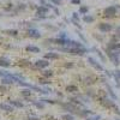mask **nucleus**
I'll list each match as a JSON object with an SVG mask.
<instances>
[{
	"mask_svg": "<svg viewBox=\"0 0 120 120\" xmlns=\"http://www.w3.org/2000/svg\"><path fill=\"white\" fill-rule=\"evenodd\" d=\"M59 52H63V53H67L70 55H77V56H83L85 55L89 49L86 47H83V48H75V47H67V46H61L58 48Z\"/></svg>",
	"mask_w": 120,
	"mask_h": 120,
	"instance_id": "f257e3e1",
	"label": "nucleus"
},
{
	"mask_svg": "<svg viewBox=\"0 0 120 120\" xmlns=\"http://www.w3.org/2000/svg\"><path fill=\"white\" fill-rule=\"evenodd\" d=\"M59 105H60V107H61L64 111H66L67 113H71L73 115H77L79 113V111H81V108H82L79 106L73 105L72 102H70V101H67V102H60Z\"/></svg>",
	"mask_w": 120,
	"mask_h": 120,
	"instance_id": "f03ea898",
	"label": "nucleus"
},
{
	"mask_svg": "<svg viewBox=\"0 0 120 120\" xmlns=\"http://www.w3.org/2000/svg\"><path fill=\"white\" fill-rule=\"evenodd\" d=\"M98 103L101 105L103 108L106 109H113V107L115 106V100H113L109 96H103V97H97Z\"/></svg>",
	"mask_w": 120,
	"mask_h": 120,
	"instance_id": "7ed1b4c3",
	"label": "nucleus"
},
{
	"mask_svg": "<svg viewBox=\"0 0 120 120\" xmlns=\"http://www.w3.org/2000/svg\"><path fill=\"white\" fill-rule=\"evenodd\" d=\"M49 13V8L46 6V5H40L37 6L36 8V12H35V16H36V19L41 21V19H47V15Z\"/></svg>",
	"mask_w": 120,
	"mask_h": 120,
	"instance_id": "20e7f679",
	"label": "nucleus"
},
{
	"mask_svg": "<svg viewBox=\"0 0 120 120\" xmlns=\"http://www.w3.org/2000/svg\"><path fill=\"white\" fill-rule=\"evenodd\" d=\"M105 49V53H106V56L108 58V60L111 61L115 67H118L119 66V64H120V59H119V55H116L113 51H111V49H108L107 47H105L103 48Z\"/></svg>",
	"mask_w": 120,
	"mask_h": 120,
	"instance_id": "39448f33",
	"label": "nucleus"
},
{
	"mask_svg": "<svg viewBox=\"0 0 120 120\" xmlns=\"http://www.w3.org/2000/svg\"><path fill=\"white\" fill-rule=\"evenodd\" d=\"M49 65H51V60H47V59H38L36 60V61L34 63V68L35 70H40V71H42V70L49 67Z\"/></svg>",
	"mask_w": 120,
	"mask_h": 120,
	"instance_id": "423d86ee",
	"label": "nucleus"
},
{
	"mask_svg": "<svg viewBox=\"0 0 120 120\" xmlns=\"http://www.w3.org/2000/svg\"><path fill=\"white\" fill-rule=\"evenodd\" d=\"M86 61L89 63V65L91 66V67H94V70H96L97 72H103V71H105V67H103L101 64H100L95 58L88 56V58H86Z\"/></svg>",
	"mask_w": 120,
	"mask_h": 120,
	"instance_id": "0eeeda50",
	"label": "nucleus"
},
{
	"mask_svg": "<svg viewBox=\"0 0 120 120\" xmlns=\"http://www.w3.org/2000/svg\"><path fill=\"white\" fill-rule=\"evenodd\" d=\"M97 28H98V31H100V33H102V34H109V33H111L112 30L114 29L113 24L107 23V22L100 23V24L97 25Z\"/></svg>",
	"mask_w": 120,
	"mask_h": 120,
	"instance_id": "6e6552de",
	"label": "nucleus"
},
{
	"mask_svg": "<svg viewBox=\"0 0 120 120\" xmlns=\"http://www.w3.org/2000/svg\"><path fill=\"white\" fill-rule=\"evenodd\" d=\"M116 13H118V10H116L115 6H108V7H106L103 10V17L108 18V19L109 18H114L116 16Z\"/></svg>",
	"mask_w": 120,
	"mask_h": 120,
	"instance_id": "1a4fd4ad",
	"label": "nucleus"
},
{
	"mask_svg": "<svg viewBox=\"0 0 120 120\" xmlns=\"http://www.w3.org/2000/svg\"><path fill=\"white\" fill-rule=\"evenodd\" d=\"M26 36L31 37V38H35V40H38V38H41L42 34H41V31H40V30H37V29L34 26V28H29V29L26 30Z\"/></svg>",
	"mask_w": 120,
	"mask_h": 120,
	"instance_id": "9d476101",
	"label": "nucleus"
},
{
	"mask_svg": "<svg viewBox=\"0 0 120 120\" xmlns=\"http://www.w3.org/2000/svg\"><path fill=\"white\" fill-rule=\"evenodd\" d=\"M98 81V77H96V76H86L85 78H83V82H84V84L85 85H93V84H95L96 82Z\"/></svg>",
	"mask_w": 120,
	"mask_h": 120,
	"instance_id": "9b49d317",
	"label": "nucleus"
},
{
	"mask_svg": "<svg viewBox=\"0 0 120 120\" xmlns=\"http://www.w3.org/2000/svg\"><path fill=\"white\" fill-rule=\"evenodd\" d=\"M66 46L67 47H75V48H83V47H85L81 41H75V40H71V38L67 40Z\"/></svg>",
	"mask_w": 120,
	"mask_h": 120,
	"instance_id": "f8f14e48",
	"label": "nucleus"
},
{
	"mask_svg": "<svg viewBox=\"0 0 120 120\" xmlns=\"http://www.w3.org/2000/svg\"><path fill=\"white\" fill-rule=\"evenodd\" d=\"M43 58L47 59V60H58V59H60V54L56 53V52L51 51V52H47V53L43 55Z\"/></svg>",
	"mask_w": 120,
	"mask_h": 120,
	"instance_id": "ddd939ff",
	"label": "nucleus"
},
{
	"mask_svg": "<svg viewBox=\"0 0 120 120\" xmlns=\"http://www.w3.org/2000/svg\"><path fill=\"white\" fill-rule=\"evenodd\" d=\"M68 101L72 102V103L76 105V106H79V107H83V106H84V102H82V100L79 98L77 95H76V96H70V97H68Z\"/></svg>",
	"mask_w": 120,
	"mask_h": 120,
	"instance_id": "4468645a",
	"label": "nucleus"
},
{
	"mask_svg": "<svg viewBox=\"0 0 120 120\" xmlns=\"http://www.w3.org/2000/svg\"><path fill=\"white\" fill-rule=\"evenodd\" d=\"M0 109L4 112H7V113H12L15 111V107L7 102V103H0Z\"/></svg>",
	"mask_w": 120,
	"mask_h": 120,
	"instance_id": "2eb2a0df",
	"label": "nucleus"
},
{
	"mask_svg": "<svg viewBox=\"0 0 120 120\" xmlns=\"http://www.w3.org/2000/svg\"><path fill=\"white\" fill-rule=\"evenodd\" d=\"M65 91L68 93V94H77L79 91V88L77 85H75V84H70V85H67L65 88Z\"/></svg>",
	"mask_w": 120,
	"mask_h": 120,
	"instance_id": "dca6fc26",
	"label": "nucleus"
},
{
	"mask_svg": "<svg viewBox=\"0 0 120 120\" xmlns=\"http://www.w3.org/2000/svg\"><path fill=\"white\" fill-rule=\"evenodd\" d=\"M113 78H114V81H115V84L118 88H120V68H115L114 71H113Z\"/></svg>",
	"mask_w": 120,
	"mask_h": 120,
	"instance_id": "f3484780",
	"label": "nucleus"
},
{
	"mask_svg": "<svg viewBox=\"0 0 120 120\" xmlns=\"http://www.w3.org/2000/svg\"><path fill=\"white\" fill-rule=\"evenodd\" d=\"M25 51L26 52H29V53H40L41 52V49H40L37 46H34V45H28L26 47H25Z\"/></svg>",
	"mask_w": 120,
	"mask_h": 120,
	"instance_id": "a211bd4d",
	"label": "nucleus"
},
{
	"mask_svg": "<svg viewBox=\"0 0 120 120\" xmlns=\"http://www.w3.org/2000/svg\"><path fill=\"white\" fill-rule=\"evenodd\" d=\"M105 85H106V90H107V93H108L109 97H112L113 100H116V98H118V96H116V94L114 93V90L112 89V86L109 85L108 83H105Z\"/></svg>",
	"mask_w": 120,
	"mask_h": 120,
	"instance_id": "6ab92c4d",
	"label": "nucleus"
},
{
	"mask_svg": "<svg viewBox=\"0 0 120 120\" xmlns=\"http://www.w3.org/2000/svg\"><path fill=\"white\" fill-rule=\"evenodd\" d=\"M0 66L1 67H10L11 66V61H10V59H7L6 56H0Z\"/></svg>",
	"mask_w": 120,
	"mask_h": 120,
	"instance_id": "aec40b11",
	"label": "nucleus"
},
{
	"mask_svg": "<svg viewBox=\"0 0 120 120\" xmlns=\"http://www.w3.org/2000/svg\"><path fill=\"white\" fill-rule=\"evenodd\" d=\"M85 95L89 97V98H97V91L91 88H88L85 90Z\"/></svg>",
	"mask_w": 120,
	"mask_h": 120,
	"instance_id": "412c9836",
	"label": "nucleus"
},
{
	"mask_svg": "<svg viewBox=\"0 0 120 120\" xmlns=\"http://www.w3.org/2000/svg\"><path fill=\"white\" fill-rule=\"evenodd\" d=\"M8 103L13 106L15 108H23L24 107V103L22 101H19V100H8Z\"/></svg>",
	"mask_w": 120,
	"mask_h": 120,
	"instance_id": "4be33fe9",
	"label": "nucleus"
},
{
	"mask_svg": "<svg viewBox=\"0 0 120 120\" xmlns=\"http://www.w3.org/2000/svg\"><path fill=\"white\" fill-rule=\"evenodd\" d=\"M41 76H43L46 78H52L54 76V71L53 70H49V68H45L41 71Z\"/></svg>",
	"mask_w": 120,
	"mask_h": 120,
	"instance_id": "5701e85b",
	"label": "nucleus"
},
{
	"mask_svg": "<svg viewBox=\"0 0 120 120\" xmlns=\"http://www.w3.org/2000/svg\"><path fill=\"white\" fill-rule=\"evenodd\" d=\"M91 51H94L96 54H97V56L100 58V60H101V61L102 63H105L106 61V60H107V58L103 55V53H102V51H100V49L98 48H96V47H94V48H91Z\"/></svg>",
	"mask_w": 120,
	"mask_h": 120,
	"instance_id": "b1692460",
	"label": "nucleus"
},
{
	"mask_svg": "<svg viewBox=\"0 0 120 120\" xmlns=\"http://www.w3.org/2000/svg\"><path fill=\"white\" fill-rule=\"evenodd\" d=\"M21 95L24 97V98H29L30 96L33 95V90L30 89V88H25V89H22V91H21Z\"/></svg>",
	"mask_w": 120,
	"mask_h": 120,
	"instance_id": "393cba45",
	"label": "nucleus"
},
{
	"mask_svg": "<svg viewBox=\"0 0 120 120\" xmlns=\"http://www.w3.org/2000/svg\"><path fill=\"white\" fill-rule=\"evenodd\" d=\"M83 22L84 23H86V24H91V23H94L95 22V17H93L91 15H84L83 16Z\"/></svg>",
	"mask_w": 120,
	"mask_h": 120,
	"instance_id": "a878e982",
	"label": "nucleus"
},
{
	"mask_svg": "<svg viewBox=\"0 0 120 120\" xmlns=\"http://www.w3.org/2000/svg\"><path fill=\"white\" fill-rule=\"evenodd\" d=\"M4 34H6L8 36H12V37H17L19 33L16 29H7V30H4Z\"/></svg>",
	"mask_w": 120,
	"mask_h": 120,
	"instance_id": "bb28decb",
	"label": "nucleus"
},
{
	"mask_svg": "<svg viewBox=\"0 0 120 120\" xmlns=\"http://www.w3.org/2000/svg\"><path fill=\"white\" fill-rule=\"evenodd\" d=\"M15 82H13V79L12 78H10V77H3L1 78V84H5V85H12Z\"/></svg>",
	"mask_w": 120,
	"mask_h": 120,
	"instance_id": "cd10ccee",
	"label": "nucleus"
},
{
	"mask_svg": "<svg viewBox=\"0 0 120 120\" xmlns=\"http://www.w3.org/2000/svg\"><path fill=\"white\" fill-rule=\"evenodd\" d=\"M19 65L23 66V67H31V66H33L31 61H30V60H28V59H22V60H19Z\"/></svg>",
	"mask_w": 120,
	"mask_h": 120,
	"instance_id": "c85d7f7f",
	"label": "nucleus"
},
{
	"mask_svg": "<svg viewBox=\"0 0 120 120\" xmlns=\"http://www.w3.org/2000/svg\"><path fill=\"white\" fill-rule=\"evenodd\" d=\"M38 83L41 84V85H47V84H51V78H46V77H40L38 78Z\"/></svg>",
	"mask_w": 120,
	"mask_h": 120,
	"instance_id": "c756f323",
	"label": "nucleus"
},
{
	"mask_svg": "<svg viewBox=\"0 0 120 120\" xmlns=\"http://www.w3.org/2000/svg\"><path fill=\"white\" fill-rule=\"evenodd\" d=\"M40 100L45 103H48V105H59L60 103L59 101H56V100H49V98H40Z\"/></svg>",
	"mask_w": 120,
	"mask_h": 120,
	"instance_id": "7c9ffc66",
	"label": "nucleus"
},
{
	"mask_svg": "<svg viewBox=\"0 0 120 120\" xmlns=\"http://www.w3.org/2000/svg\"><path fill=\"white\" fill-rule=\"evenodd\" d=\"M79 15H86L88 12H89V7L88 6H84V5H82V6H79Z\"/></svg>",
	"mask_w": 120,
	"mask_h": 120,
	"instance_id": "2f4dec72",
	"label": "nucleus"
},
{
	"mask_svg": "<svg viewBox=\"0 0 120 120\" xmlns=\"http://www.w3.org/2000/svg\"><path fill=\"white\" fill-rule=\"evenodd\" d=\"M26 8V5L25 4H18V6L16 7V10H15V12L17 13L18 11H23V10H25Z\"/></svg>",
	"mask_w": 120,
	"mask_h": 120,
	"instance_id": "473e14b6",
	"label": "nucleus"
},
{
	"mask_svg": "<svg viewBox=\"0 0 120 120\" xmlns=\"http://www.w3.org/2000/svg\"><path fill=\"white\" fill-rule=\"evenodd\" d=\"M64 67L65 68H72V67H75V63L73 61H65Z\"/></svg>",
	"mask_w": 120,
	"mask_h": 120,
	"instance_id": "72a5a7b5",
	"label": "nucleus"
},
{
	"mask_svg": "<svg viewBox=\"0 0 120 120\" xmlns=\"http://www.w3.org/2000/svg\"><path fill=\"white\" fill-rule=\"evenodd\" d=\"M105 75H106V77H108V78H113V71H108V70H105Z\"/></svg>",
	"mask_w": 120,
	"mask_h": 120,
	"instance_id": "f704fd0d",
	"label": "nucleus"
},
{
	"mask_svg": "<svg viewBox=\"0 0 120 120\" xmlns=\"http://www.w3.org/2000/svg\"><path fill=\"white\" fill-rule=\"evenodd\" d=\"M58 37H60V38H65V40L68 38V37H67V34H66L65 31H60L59 35H58Z\"/></svg>",
	"mask_w": 120,
	"mask_h": 120,
	"instance_id": "c9c22d12",
	"label": "nucleus"
},
{
	"mask_svg": "<svg viewBox=\"0 0 120 120\" xmlns=\"http://www.w3.org/2000/svg\"><path fill=\"white\" fill-rule=\"evenodd\" d=\"M113 112H114V113H115L116 115H119V116H120V108H119V107H118L116 105H115V106L113 107Z\"/></svg>",
	"mask_w": 120,
	"mask_h": 120,
	"instance_id": "e433bc0d",
	"label": "nucleus"
},
{
	"mask_svg": "<svg viewBox=\"0 0 120 120\" xmlns=\"http://www.w3.org/2000/svg\"><path fill=\"white\" fill-rule=\"evenodd\" d=\"M7 91V86L5 84H1L0 85V93H6Z\"/></svg>",
	"mask_w": 120,
	"mask_h": 120,
	"instance_id": "4c0bfd02",
	"label": "nucleus"
},
{
	"mask_svg": "<svg viewBox=\"0 0 120 120\" xmlns=\"http://www.w3.org/2000/svg\"><path fill=\"white\" fill-rule=\"evenodd\" d=\"M94 37L97 40L98 42H103V37H102L101 35H96V34H94Z\"/></svg>",
	"mask_w": 120,
	"mask_h": 120,
	"instance_id": "58836bf2",
	"label": "nucleus"
},
{
	"mask_svg": "<svg viewBox=\"0 0 120 120\" xmlns=\"http://www.w3.org/2000/svg\"><path fill=\"white\" fill-rule=\"evenodd\" d=\"M61 1H63V0H51V3L53 5H55V6H59L60 4H61Z\"/></svg>",
	"mask_w": 120,
	"mask_h": 120,
	"instance_id": "ea45409f",
	"label": "nucleus"
},
{
	"mask_svg": "<svg viewBox=\"0 0 120 120\" xmlns=\"http://www.w3.org/2000/svg\"><path fill=\"white\" fill-rule=\"evenodd\" d=\"M115 35H116L118 38L120 40V25H118V26L115 28Z\"/></svg>",
	"mask_w": 120,
	"mask_h": 120,
	"instance_id": "a19ab883",
	"label": "nucleus"
},
{
	"mask_svg": "<svg viewBox=\"0 0 120 120\" xmlns=\"http://www.w3.org/2000/svg\"><path fill=\"white\" fill-rule=\"evenodd\" d=\"M72 18L79 21V12H73V13H72Z\"/></svg>",
	"mask_w": 120,
	"mask_h": 120,
	"instance_id": "79ce46f5",
	"label": "nucleus"
},
{
	"mask_svg": "<svg viewBox=\"0 0 120 120\" xmlns=\"http://www.w3.org/2000/svg\"><path fill=\"white\" fill-rule=\"evenodd\" d=\"M26 120H41V119H40L38 116H34V115H30Z\"/></svg>",
	"mask_w": 120,
	"mask_h": 120,
	"instance_id": "37998d69",
	"label": "nucleus"
},
{
	"mask_svg": "<svg viewBox=\"0 0 120 120\" xmlns=\"http://www.w3.org/2000/svg\"><path fill=\"white\" fill-rule=\"evenodd\" d=\"M91 118H93V120H101V119H102L101 115H96V114H94Z\"/></svg>",
	"mask_w": 120,
	"mask_h": 120,
	"instance_id": "c03bdc74",
	"label": "nucleus"
},
{
	"mask_svg": "<svg viewBox=\"0 0 120 120\" xmlns=\"http://www.w3.org/2000/svg\"><path fill=\"white\" fill-rule=\"evenodd\" d=\"M71 4H73V5H81V0H71Z\"/></svg>",
	"mask_w": 120,
	"mask_h": 120,
	"instance_id": "a18cd8bd",
	"label": "nucleus"
},
{
	"mask_svg": "<svg viewBox=\"0 0 120 120\" xmlns=\"http://www.w3.org/2000/svg\"><path fill=\"white\" fill-rule=\"evenodd\" d=\"M77 35H78V36H79V37H81V38H82V41H83V42H85V37H84V36H83V35H82V34H81V33H78V34H77Z\"/></svg>",
	"mask_w": 120,
	"mask_h": 120,
	"instance_id": "49530a36",
	"label": "nucleus"
},
{
	"mask_svg": "<svg viewBox=\"0 0 120 120\" xmlns=\"http://www.w3.org/2000/svg\"><path fill=\"white\" fill-rule=\"evenodd\" d=\"M38 1H40V4H41V5H46V4H47L46 0H38Z\"/></svg>",
	"mask_w": 120,
	"mask_h": 120,
	"instance_id": "de8ad7c7",
	"label": "nucleus"
},
{
	"mask_svg": "<svg viewBox=\"0 0 120 120\" xmlns=\"http://www.w3.org/2000/svg\"><path fill=\"white\" fill-rule=\"evenodd\" d=\"M53 11L55 12V15H56V16H59V11H58V8H56V7H54V8H53Z\"/></svg>",
	"mask_w": 120,
	"mask_h": 120,
	"instance_id": "09e8293b",
	"label": "nucleus"
},
{
	"mask_svg": "<svg viewBox=\"0 0 120 120\" xmlns=\"http://www.w3.org/2000/svg\"><path fill=\"white\" fill-rule=\"evenodd\" d=\"M58 96H59L60 98H63V97H64V94H63V93H58Z\"/></svg>",
	"mask_w": 120,
	"mask_h": 120,
	"instance_id": "8fccbe9b",
	"label": "nucleus"
},
{
	"mask_svg": "<svg viewBox=\"0 0 120 120\" xmlns=\"http://www.w3.org/2000/svg\"><path fill=\"white\" fill-rule=\"evenodd\" d=\"M84 120H93V118H91V116H88V118H85Z\"/></svg>",
	"mask_w": 120,
	"mask_h": 120,
	"instance_id": "3c124183",
	"label": "nucleus"
},
{
	"mask_svg": "<svg viewBox=\"0 0 120 120\" xmlns=\"http://www.w3.org/2000/svg\"><path fill=\"white\" fill-rule=\"evenodd\" d=\"M115 7H116V10H120V5H116Z\"/></svg>",
	"mask_w": 120,
	"mask_h": 120,
	"instance_id": "603ef678",
	"label": "nucleus"
},
{
	"mask_svg": "<svg viewBox=\"0 0 120 120\" xmlns=\"http://www.w3.org/2000/svg\"><path fill=\"white\" fill-rule=\"evenodd\" d=\"M68 120H76V118H75V116H73V118H72V119H68Z\"/></svg>",
	"mask_w": 120,
	"mask_h": 120,
	"instance_id": "864d4df0",
	"label": "nucleus"
},
{
	"mask_svg": "<svg viewBox=\"0 0 120 120\" xmlns=\"http://www.w3.org/2000/svg\"><path fill=\"white\" fill-rule=\"evenodd\" d=\"M115 120H120V116H119V118H116V119H115Z\"/></svg>",
	"mask_w": 120,
	"mask_h": 120,
	"instance_id": "5fc2aeb1",
	"label": "nucleus"
},
{
	"mask_svg": "<svg viewBox=\"0 0 120 120\" xmlns=\"http://www.w3.org/2000/svg\"><path fill=\"white\" fill-rule=\"evenodd\" d=\"M101 120H107V119H101Z\"/></svg>",
	"mask_w": 120,
	"mask_h": 120,
	"instance_id": "6e6d98bb",
	"label": "nucleus"
},
{
	"mask_svg": "<svg viewBox=\"0 0 120 120\" xmlns=\"http://www.w3.org/2000/svg\"><path fill=\"white\" fill-rule=\"evenodd\" d=\"M0 16H3V13H0Z\"/></svg>",
	"mask_w": 120,
	"mask_h": 120,
	"instance_id": "4d7b16f0",
	"label": "nucleus"
},
{
	"mask_svg": "<svg viewBox=\"0 0 120 120\" xmlns=\"http://www.w3.org/2000/svg\"><path fill=\"white\" fill-rule=\"evenodd\" d=\"M0 41H1V37H0Z\"/></svg>",
	"mask_w": 120,
	"mask_h": 120,
	"instance_id": "13d9d810",
	"label": "nucleus"
}]
</instances>
